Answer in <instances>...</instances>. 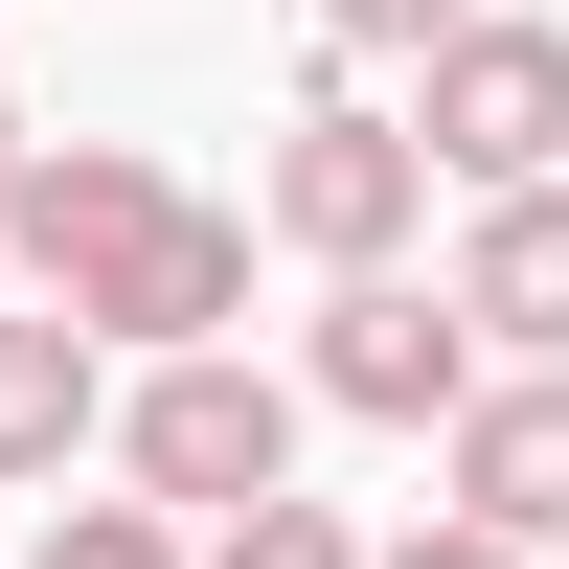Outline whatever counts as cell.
I'll return each instance as SVG.
<instances>
[{
	"label": "cell",
	"instance_id": "1",
	"mask_svg": "<svg viewBox=\"0 0 569 569\" xmlns=\"http://www.w3.org/2000/svg\"><path fill=\"white\" fill-rule=\"evenodd\" d=\"M0 273H23L46 319H91V342H137V365H206L228 319H251V206H206V182L137 160V137H46L23 206H0Z\"/></svg>",
	"mask_w": 569,
	"mask_h": 569
},
{
	"label": "cell",
	"instance_id": "2",
	"mask_svg": "<svg viewBox=\"0 0 569 569\" xmlns=\"http://www.w3.org/2000/svg\"><path fill=\"white\" fill-rule=\"evenodd\" d=\"M114 456H137V501H160V525H251V501H297V388H273L251 342L137 365V388H114Z\"/></svg>",
	"mask_w": 569,
	"mask_h": 569
},
{
	"label": "cell",
	"instance_id": "3",
	"mask_svg": "<svg viewBox=\"0 0 569 569\" xmlns=\"http://www.w3.org/2000/svg\"><path fill=\"white\" fill-rule=\"evenodd\" d=\"M251 228L319 251V297H342V273H410V228H433V137L365 114V91H319V114L251 160Z\"/></svg>",
	"mask_w": 569,
	"mask_h": 569
},
{
	"label": "cell",
	"instance_id": "4",
	"mask_svg": "<svg viewBox=\"0 0 569 569\" xmlns=\"http://www.w3.org/2000/svg\"><path fill=\"white\" fill-rule=\"evenodd\" d=\"M410 137H433V182H479V206H525V182H569V23H525V0H479V23L410 69Z\"/></svg>",
	"mask_w": 569,
	"mask_h": 569
},
{
	"label": "cell",
	"instance_id": "5",
	"mask_svg": "<svg viewBox=\"0 0 569 569\" xmlns=\"http://www.w3.org/2000/svg\"><path fill=\"white\" fill-rule=\"evenodd\" d=\"M501 365H479V319L433 297V273H342L319 297V365H297V410H365V433H456Z\"/></svg>",
	"mask_w": 569,
	"mask_h": 569
},
{
	"label": "cell",
	"instance_id": "6",
	"mask_svg": "<svg viewBox=\"0 0 569 569\" xmlns=\"http://www.w3.org/2000/svg\"><path fill=\"white\" fill-rule=\"evenodd\" d=\"M433 479H456V525H479V547L569 569V365H501V388L433 433Z\"/></svg>",
	"mask_w": 569,
	"mask_h": 569
},
{
	"label": "cell",
	"instance_id": "7",
	"mask_svg": "<svg viewBox=\"0 0 569 569\" xmlns=\"http://www.w3.org/2000/svg\"><path fill=\"white\" fill-rule=\"evenodd\" d=\"M433 297L479 319V365H569V182H525V206H479Z\"/></svg>",
	"mask_w": 569,
	"mask_h": 569
},
{
	"label": "cell",
	"instance_id": "8",
	"mask_svg": "<svg viewBox=\"0 0 569 569\" xmlns=\"http://www.w3.org/2000/svg\"><path fill=\"white\" fill-rule=\"evenodd\" d=\"M91 433H114V342H91V319H0V479H46V501H69V456Z\"/></svg>",
	"mask_w": 569,
	"mask_h": 569
},
{
	"label": "cell",
	"instance_id": "9",
	"mask_svg": "<svg viewBox=\"0 0 569 569\" xmlns=\"http://www.w3.org/2000/svg\"><path fill=\"white\" fill-rule=\"evenodd\" d=\"M206 569H388V547H365L342 501H251V525H206Z\"/></svg>",
	"mask_w": 569,
	"mask_h": 569
},
{
	"label": "cell",
	"instance_id": "10",
	"mask_svg": "<svg viewBox=\"0 0 569 569\" xmlns=\"http://www.w3.org/2000/svg\"><path fill=\"white\" fill-rule=\"evenodd\" d=\"M23 569H182V525H160V501H46Z\"/></svg>",
	"mask_w": 569,
	"mask_h": 569
},
{
	"label": "cell",
	"instance_id": "11",
	"mask_svg": "<svg viewBox=\"0 0 569 569\" xmlns=\"http://www.w3.org/2000/svg\"><path fill=\"white\" fill-rule=\"evenodd\" d=\"M456 23H479V0H319V46H342V69H433Z\"/></svg>",
	"mask_w": 569,
	"mask_h": 569
},
{
	"label": "cell",
	"instance_id": "12",
	"mask_svg": "<svg viewBox=\"0 0 569 569\" xmlns=\"http://www.w3.org/2000/svg\"><path fill=\"white\" fill-rule=\"evenodd\" d=\"M388 569H525V547H479V525H456V501H433V525H410Z\"/></svg>",
	"mask_w": 569,
	"mask_h": 569
},
{
	"label": "cell",
	"instance_id": "13",
	"mask_svg": "<svg viewBox=\"0 0 569 569\" xmlns=\"http://www.w3.org/2000/svg\"><path fill=\"white\" fill-rule=\"evenodd\" d=\"M23 160H46V114H23V91H0V206H23Z\"/></svg>",
	"mask_w": 569,
	"mask_h": 569
}]
</instances>
